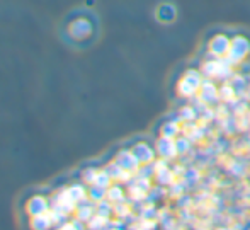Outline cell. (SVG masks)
<instances>
[{"instance_id":"cell-1","label":"cell","mask_w":250,"mask_h":230,"mask_svg":"<svg viewBox=\"0 0 250 230\" xmlns=\"http://www.w3.org/2000/svg\"><path fill=\"white\" fill-rule=\"evenodd\" d=\"M92 17L85 12H80L77 17H70L65 24V41L68 45H72V41L75 45H80L82 41L89 40L92 34Z\"/></svg>"},{"instance_id":"cell-2","label":"cell","mask_w":250,"mask_h":230,"mask_svg":"<svg viewBox=\"0 0 250 230\" xmlns=\"http://www.w3.org/2000/svg\"><path fill=\"white\" fill-rule=\"evenodd\" d=\"M50 205H51V208H60V210L66 211L68 215H72L73 211L77 210V201L70 196L66 187H63V189H60L58 193L53 194L50 198Z\"/></svg>"},{"instance_id":"cell-3","label":"cell","mask_w":250,"mask_h":230,"mask_svg":"<svg viewBox=\"0 0 250 230\" xmlns=\"http://www.w3.org/2000/svg\"><path fill=\"white\" fill-rule=\"evenodd\" d=\"M51 208L50 205V200H46L44 196L41 194H36V196L29 198L26 203V211L29 217H36V215H43V213H48Z\"/></svg>"},{"instance_id":"cell-4","label":"cell","mask_w":250,"mask_h":230,"mask_svg":"<svg viewBox=\"0 0 250 230\" xmlns=\"http://www.w3.org/2000/svg\"><path fill=\"white\" fill-rule=\"evenodd\" d=\"M31 227L34 230H46L53 225L50 213H43V215H36V217H31Z\"/></svg>"},{"instance_id":"cell-5","label":"cell","mask_w":250,"mask_h":230,"mask_svg":"<svg viewBox=\"0 0 250 230\" xmlns=\"http://www.w3.org/2000/svg\"><path fill=\"white\" fill-rule=\"evenodd\" d=\"M66 189H68L70 196H72L77 203H79L80 200H83V198H87V194H89V193H87V189H85V186H83V184H79V183L72 184V186H68Z\"/></svg>"},{"instance_id":"cell-6","label":"cell","mask_w":250,"mask_h":230,"mask_svg":"<svg viewBox=\"0 0 250 230\" xmlns=\"http://www.w3.org/2000/svg\"><path fill=\"white\" fill-rule=\"evenodd\" d=\"M48 213H50L51 222H53V225H55V227L62 225L63 222H66V220H68V217H70L66 211L60 210V208H50V211H48Z\"/></svg>"},{"instance_id":"cell-7","label":"cell","mask_w":250,"mask_h":230,"mask_svg":"<svg viewBox=\"0 0 250 230\" xmlns=\"http://www.w3.org/2000/svg\"><path fill=\"white\" fill-rule=\"evenodd\" d=\"M118 164L121 165L123 169H133L136 167V162H135V157H133L129 152H121L118 155Z\"/></svg>"},{"instance_id":"cell-8","label":"cell","mask_w":250,"mask_h":230,"mask_svg":"<svg viewBox=\"0 0 250 230\" xmlns=\"http://www.w3.org/2000/svg\"><path fill=\"white\" fill-rule=\"evenodd\" d=\"M89 196H90V200H92V201L104 200V196H105V187H101V186H97V184H90Z\"/></svg>"},{"instance_id":"cell-9","label":"cell","mask_w":250,"mask_h":230,"mask_svg":"<svg viewBox=\"0 0 250 230\" xmlns=\"http://www.w3.org/2000/svg\"><path fill=\"white\" fill-rule=\"evenodd\" d=\"M105 220H107V217H102V215L96 213L89 222H87V224H89L90 229H101V227H104V225H105Z\"/></svg>"},{"instance_id":"cell-10","label":"cell","mask_w":250,"mask_h":230,"mask_svg":"<svg viewBox=\"0 0 250 230\" xmlns=\"http://www.w3.org/2000/svg\"><path fill=\"white\" fill-rule=\"evenodd\" d=\"M97 174H99V172H97L96 169H92V167L85 169V171L82 172V179H83V183H87V184H94V183H96Z\"/></svg>"},{"instance_id":"cell-11","label":"cell","mask_w":250,"mask_h":230,"mask_svg":"<svg viewBox=\"0 0 250 230\" xmlns=\"http://www.w3.org/2000/svg\"><path fill=\"white\" fill-rule=\"evenodd\" d=\"M96 213L102 215V217H109V213H111V205H109L105 200H101L96 208Z\"/></svg>"},{"instance_id":"cell-12","label":"cell","mask_w":250,"mask_h":230,"mask_svg":"<svg viewBox=\"0 0 250 230\" xmlns=\"http://www.w3.org/2000/svg\"><path fill=\"white\" fill-rule=\"evenodd\" d=\"M109 178H111V176L107 174V172H99V174H97V178H96V183L94 184H97V186H101V187H107L109 186Z\"/></svg>"},{"instance_id":"cell-13","label":"cell","mask_w":250,"mask_h":230,"mask_svg":"<svg viewBox=\"0 0 250 230\" xmlns=\"http://www.w3.org/2000/svg\"><path fill=\"white\" fill-rule=\"evenodd\" d=\"M121 189L119 187H111V189L107 191V200L109 201H119L121 200Z\"/></svg>"}]
</instances>
